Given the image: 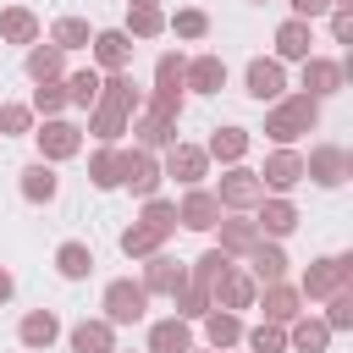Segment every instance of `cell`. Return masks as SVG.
Wrapping results in <instances>:
<instances>
[{
	"label": "cell",
	"mask_w": 353,
	"mask_h": 353,
	"mask_svg": "<svg viewBox=\"0 0 353 353\" xmlns=\"http://www.w3.org/2000/svg\"><path fill=\"white\" fill-rule=\"evenodd\" d=\"M110 303H116V309H110L116 320H132V314H138V292H127V287H116V292H110Z\"/></svg>",
	"instance_id": "obj_1"
},
{
	"label": "cell",
	"mask_w": 353,
	"mask_h": 353,
	"mask_svg": "<svg viewBox=\"0 0 353 353\" xmlns=\"http://www.w3.org/2000/svg\"><path fill=\"white\" fill-rule=\"evenodd\" d=\"M61 270H66V276H83V270H88V254H83L77 243H72V248H61Z\"/></svg>",
	"instance_id": "obj_2"
},
{
	"label": "cell",
	"mask_w": 353,
	"mask_h": 353,
	"mask_svg": "<svg viewBox=\"0 0 353 353\" xmlns=\"http://www.w3.org/2000/svg\"><path fill=\"white\" fill-rule=\"evenodd\" d=\"M254 94H259V99L276 94V72H270V66H254Z\"/></svg>",
	"instance_id": "obj_3"
},
{
	"label": "cell",
	"mask_w": 353,
	"mask_h": 353,
	"mask_svg": "<svg viewBox=\"0 0 353 353\" xmlns=\"http://www.w3.org/2000/svg\"><path fill=\"white\" fill-rule=\"evenodd\" d=\"M154 347H160V353L182 347V331H176V325H160V331H154Z\"/></svg>",
	"instance_id": "obj_4"
},
{
	"label": "cell",
	"mask_w": 353,
	"mask_h": 353,
	"mask_svg": "<svg viewBox=\"0 0 353 353\" xmlns=\"http://www.w3.org/2000/svg\"><path fill=\"white\" fill-rule=\"evenodd\" d=\"M28 193H55V182H50V171H28Z\"/></svg>",
	"instance_id": "obj_5"
},
{
	"label": "cell",
	"mask_w": 353,
	"mask_h": 353,
	"mask_svg": "<svg viewBox=\"0 0 353 353\" xmlns=\"http://www.w3.org/2000/svg\"><path fill=\"white\" fill-rule=\"evenodd\" d=\"M320 6H325V0H298V11H320Z\"/></svg>",
	"instance_id": "obj_6"
}]
</instances>
